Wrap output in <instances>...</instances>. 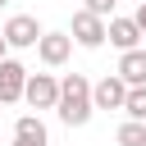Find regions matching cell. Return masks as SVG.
<instances>
[{
	"label": "cell",
	"instance_id": "cell-1",
	"mask_svg": "<svg viewBox=\"0 0 146 146\" xmlns=\"http://www.w3.org/2000/svg\"><path fill=\"white\" fill-rule=\"evenodd\" d=\"M55 114H59V123H64V128H82V123H91L96 105H91V82H87L82 73L59 78V100H55Z\"/></svg>",
	"mask_w": 146,
	"mask_h": 146
},
{
	"label": "cell",
	"instance_id": "cell-2",
	"mask_svg": "<svg viewBox=\"0 0 146 146\" xmlns=\"http://www.w3.org/2000/svg\"><path fill=\"white\" fill-rule=\"evenodd\" d=\"M68 36H73V46H82V50H100V46H105V18L91 14V9H73Z\"/></svg>",
	"mask_w": 146,
	"mask_h": 146
},
{
	"label": "cell",
	"instance_id": "cell-3",
	"mask_svg": "<svg viewBox=\"0 0 146 146\" xmlns=\"http://www.w3.org/2000/svg\"><path fill=\"white\" fill-rule=\"evenodd\" d=\"M41 32H46V27H41L32 14H9V18H5V27H0V36H5V46H9V50H32Z\"/></svg>",
	"mask_w": 146,
	"mask_h": 146
},
{
	"label": "cell",
	"instance_id": "cell-4",
	"mask_svg": "<svg viewBox=\"0 0 146 146\" xmlns=\"http://www.w3.org/2000/svg\"><path fill=\"white\" fill-rule=\"evenodd\" d=\"M23 100H27L32 110H55V100H59V78H55V73H27Z\"/></svg>",
	"mask_w": 146,
	"mask_h": 146
},
{
	"label": "cell",
	"instance_id": "cell-5",
	"mask_svg": "<svg viewBox=\"0 0 146 146\" xmlns=\"http://www.w3.org/2000/svg\"><path fill=\"white\" fill-rule=\"evenodd\" d=\"M68 55H73V36H68V32H41V36H36V59H41L46 68H64Z\"/></svg>",
	"mask_w": 146,
	"mask_h": 146
},
{
	"label": "cell",
	"instance_id": "cell-6",
	"mask_svg": "<svg viewBox=\"0 0 146 146\" xmlns=\"http://www.w3.org/2000/svg\"><path fill=\"white\" fill-rule=\"evenodd\" d=\"M23 82H27V68L23 59H0V105H18L23 100Z\"/></svg>",
	"mask_w": 146,
	"mask_h": 146
},
{
	"label": "cell",
	"instance_id": "cell-7",
	"mask_svg": "<svg viewBox=\"0 0 146 146\" xmlns=\"http://www.w3.org/2000/svg\"><path fill=\"white\" fill-rule=\"evenodd\" d=\"M123 96H128V82L119 73H105L100 82H91V105L96 110H123Z\"/></svg>",
	"mask_w": 146,
	"mask_h": 146
},
{
	"label": "cell",
	"instance_id": "cell-8",
	"mask_svg": "<svg viewBox=\"0 0 146 146\" xmlns=\"http://www.w3.org/2000/svg\"><path fill=\"white\" fill-rule=\"evenodd\" d=\"M105 41L119 46V50L141 46V27H137V18H119V14H110V18H105Z\"/></svg>",
	"mask_w": 146,
	"mask_h": 146
},
{
	"label": "cell",
	"instance_id": "cell-9",
	"mask_svg": "<svg viewBox=\"0 0 146 146\" xmlns=\"http://www.w3.org/2000/svg\"><path fill=\"white\" fill-rule=\"evenodd\" d=\"M128 87H141L146 82V50L141 46H132V50H119V68H114Z\"/></svg>",
	"mask_w": 146,
	"mask_h": 146
},
{
	"label": "cell",
	"instance_id": "cell-10",
	"mask_svg": "<svg viewBox=\"0 0 146 146\" xmlns=\"http://www.w3.org/2000/svg\"><path fill=\"white\" fill-rule=\"evenodd\" d=\"M14 137H23V141H41V146H50V132H46V123H41L36 114H18V119H14Z\"/></svg>",
	"mask_w": 146,
	"mask_h": 146
},
{
	"label": "cell",
	"instance_id": "cell-11",
	"mask_svg": "<svg viewBox=\"0 0 146 146\" xmlns=\"http://www.w3.org/2000/svg\"><path fill=\"white\" fill-rule=\"evenodd\" d=\"M114 141L119 146H146V123L141 119H123L119 132H114Z\"/></svg>",
	"mask_w": 146,
	"mask_h": 146
},
{
	"label": "cell",
	"instance_id": "cell-12",
	"mask_svg": "<svg viewBox=\"0 0 146 146\" xmlns=\"http://www.w3.org/2000/svg\"><path fill=\"white\" fill-rule=\"evenodd\" d=\"M123 114L146 123V82H141V87H128V96H123Z\"/></svg>",
	"mask_w": 146,
	"mask_h": 146
},
{
	"label": "cell",
	"instance_id": "cell-13",
	"mask_svg": "<svg viewBox=\"0 0 146 146\" xmlns=\"http://www.w3.org/2000/svg\"><path fill=\"white\" fill-rule=\"evenodd\" d=\"M114 5H119V0H82V9H91V14H100V18H110Z\"/></svg>",
	"mask_w": 146,
	"mask_h": 146
},
{
	"label": "cell",
	"instance_id": "cell-14",
	"mask_svg": "<svg viewBox=\"0 0 146 146\" xmlns=\"http://www.w3.org/2000/svg\"><path fill=\"white\" fill-rule=\"evenodd\" d=\"M132 18H137V27H141V36H146V0L137 5V14H132Z\"/></svg>",
	"mask_w": 146,
	"mask_h": 146
},
{
	"label": "cell",
	"instance_id": "cell-15",
	"mask_svg": "<svg viewBox=\"0 0 146 146\" xmlns=\"http://www.w3.org/2000/svg\"><path fill=\"white\" fill-rule=\"evenodd\" d=\"M14 146H41V141H23V137H14Z\"/></svg>",
	"mask_w": 146,
	"mask_h": 146
},
{
	"label": "cell",
	"instance_id": "cell-16",
	"mask_svg": "<svg viewBox=\"0 0 146 146\" xmlns=\"http://www.w3.org/2000/svg\"><path fill=\"white\" fill-rule=\"evenodd\" d=\"M5 55H9V46H5V36H0V59H5Z\"/></svg>",
	"mask_w": 146,
	"mask_h": 146
},
{
	"label": "cell",
	"instance_id": "cell-17",
	"mask_svg": "<svg viewBox=\"0 0 146 146\" xmlns=\"http://www.w3.org/2000/svg\"><path fill=\"white\" fill-rule=\"evenodd\" d=\"M5 5H9V0H0V9H5Z\"/></svg>",
	"mask_w": 146,
	"mask_h": 146
},
{
	"label": "cell",
	"instance_id": "cell-18",
	"mask_svg": "<svg viewBox=\"0 0 146 146\" xmlns=\"http://www.w3.org/2000/svg\"><path fill=\"white\" fill-rule=\"evenodd\" d=\"M132 5H141V0H132Z\"/></svg>",
	"mask_w": 146,
	"mask_h": 146
}]
</instances>
